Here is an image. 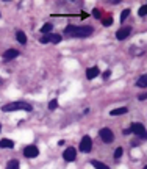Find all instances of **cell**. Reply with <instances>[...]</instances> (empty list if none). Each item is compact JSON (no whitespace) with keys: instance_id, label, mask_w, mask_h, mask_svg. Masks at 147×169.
<instances>
[{"instance_id":"obj_1","label":"cell","mask_w":147,"mask_h":169,"mask_svg":"<svg viewBox=\"0 0 147 169\" xmlns=\"http://www.w3.org/2000/svg\"><path fill=\"white\" fill-rule=\"evenodd\" d=\"M93 33V27L89 25H83V27H74V25H67V28L64 30V35L67 36H74V38H86Z\"/></svg>"},{"instance_id":"obj_2","label":"cell","mask_w":147,"mask_h":169,"mask_svg":"<svg viewBox=\"0 0 147 169\" xmlns=\"http://www.w3.org/2000/svg\"><path fill=\"white\" fill-rule=\"evenodd\" d=\"M16 110H25V111H31V105L25 102H13V103H6L2 107V111H16Z\"/></svg>"},{"instance_id":"obj_3","label":"cell","mask_w":147,"mask_h":169,"mask_svg":"<svg viewBox=\"0 0 147 169\" xmlns=\"http://www.w3.org/2000/svg\"><path fill=\"white\" fill-rule=\"evenodd\" d=\"M132 133L138 135L141 139H147V131H145V127L142 124H139V122H136V124H132Z\"/></svg>"},{"instance_id":"obj_4","label":"cell","mask_w":147,"mask_h":169,"mask_svg":"<svg viewBox=\"0 0 147 169\" xmlns=\"http://www.w3.org/2000/svg\"><path fill=\"white\" fill-rule=\"evenodd\" d=\"M61 41V35H55V33H50V35H44L39 42L41 44H47V42H53V44H58Z\"/></svg>"},{"instance_id":"obj_5","label":"cell","mask_w":147,"mask_h":169,"mask_svg":"<svg viewBox=\"0 0 147 169\" xmlns=\"http://www.w3.org/2000/svg\"><path fill=\"white\" fill-rule=\"evenodd\" d=\"M100 138H102V141L103 143H106V144H109V143H113V139H114V135H113V131L109 130V128H102L100 130Z\"/></svg>"},{"instance_id":"obj_6","label":"cell","mask_w":147,"mask_h":169,"mask_svg":"<svg viewBox=\"0 0 147 169\" xmlns=\"http://www.w3.org/2000/svg\"><path fill=\"white\" fill-rule=\"evenodd\" d=\"M91 147H93V139L89 136H83V139L80 141V150L81 152H89Z\"/></svg>"},{"instance_id":"obj_7","label":"cell","mask_w":147,"mask_h":169,"mask_svg":"<svg viewBox=\"0 0 147 169\" xmlns=\"http://www.w3.org/2000/svg\"><path fill=\"white\" fill-rule=\"evenodd\" d=\"M38 154H39V150H38V147L36 146H27V147H24V155L27 157V158H34V157H38Z\"/></svg>"},{"instance_id":"obj_8","label":"cell","mask_w":147,"mask_h":169,"mask_svg":"<svg viewBox=\"0 0 147 169\" xmlns=\"http://www.w3.org/2000/svg\"><path fill=\"white\" fill-rule=\"evenodd\" d=\"M63 158L66 160V161H74V160L77 158V150H75V147H67L66 150H64V154H63Z\"/></svg>"},{"instance_id":"obj_9","label":"cell","mask_w":147,"mask_h":169,"mask_svg":"<svg viewBox=\"0 0 147 169\" xmlns=\"http://www.w3.org/2000/svg\"><path fill=\"white\" fill-rule=\"evenodd\" d=\"M130 31H132V28H130V27H124V28H119V30H117V33H116V38H117L119 41H124L125 38H127L128 35H130Z\"/></svg>"},{"instance_id":"obj_10","label":"cell","mask_w":147,"mask_h":169,"mask_svg":"<svg viewBox=\"0 0 147 169\" xmlns=\"http://www.w3.org/2000/svg\"><path fill=\"white\" fill-rule=\"evenodd\" d=\"M16 56H19V50H16V49H10V50H6L5 53H3V60H13V58H16Z\"/></svg>"},{"instance_id":"obj_11","label":"cell","mask_w":147,"mask_h":169,"mask_svg":"<svg viewBox=\"0 0 147 169\" xmlns=\"http://www.w3.org/2000/svg\"><path fill=\"white\" fill-rule=\"evenodd\" d=\"M99 74H100L99 68H96V66H93V68H89V69L86 71V77H88L89 80H93V78H96V77H97Z\"/></svg>"},{"instance_id":"obj_12","label":"cell","mask_w":147,"mask_h":169,"mask_svg":"<svg viewBox=\"0 0 147 169\" xmlns=\"http://www.w3.org/2000/svg\"><path fill=\"white\" fill-rule=\"evenodd\" d=\"M0 147L2 149H13L14 147V141L8 139V138H3V139H0Z\"/></svg>"},{"instance_id":"obj_13","label":"cell","mask_w":147,"mask_h":169,"mask_svg":"<svg viewBox=\"0 0 147 169\" xmlns=\"http://www.w3.org/2000/svg\"><path fill=\"white\" fill-rule=\"evenodd\" d=\"M128 110L127 107H122V108H116V110H111L109 111V116H119V114H125Z\"/></svg>"},{"instance_id":"obj_14","label":"cell","mask_w":147,"mask_h":169,"mask_svg":"<svg viewBox=\"0 0 147 169\" xmlns=\"http://www.w3.org/2000/svg\"><path fill=\"white\" fill-rule=\"evenodd\" d=\"M136 86H139V88H147V74H144L142 77L138 78V81H136Z\"/></svg>"},{"instance_id":"obj_15","label":"cell","mask_w":147,"mask_h":169,"mask_svg":"<svg viewBox=\"0 0 147 169\" xmlns=\"http://www.w3.org/2000/svg\"><path fill=\"white\" fill-rule=\"evenodd\" d=\"M16 39H17V42L25 44V42H27V36H25L24 31H17V33H16Z\"/></svg>"},{"instance_id":"obj_16","label":"cell","mask_w":147,"mask_h":169,"mask_svg":"<svg viewBox=\"0 0 147 169\" xmlns=\"http://www.w3.org/2000/svg\"><path fill=\"white\" fill-rule=\"evenodd\" d=\"M91 164H93L96 169H109L105 163H100V161H97V160H93V161H91Z\"/></svg>"},{"instance_id":"obj_17","label":"cell","mask_w":147,"mask_h":169,"mask_svg":"<svg viewBox=\"0 0 147 169\" xmlns=\"http://www.w3.org/2000/svg\"><path fill=\"white\" fill-rule=\"evenodd\" d=\"M6 169H19V161L17 160H10L6 164Z\"/></svg>"},{"instance_id":"obj_18","label":"cell","mask_w":147,"mask_h":169,"mask_svg":"<svg viewBox=\"0 0 147 169\" xmlns=\"http://www.w3.org/2000/svg\"><path fill=\"white\" fill-rule=\"evenodd\" d=\"M52 24H44L42 25V28H41V31L44 33V35H50V31H52Z\"/></svg>"},{"instance_id":"obj_19","label":"cell","mask_w":147,"mask_h":169,"mask_svg":"<svg viewBox=\"0 0 147 169\" xmlns=\"http://www.w3.org/2000/svg\"><path fill=\"white\" fill-rule=\"evenodd\" d=\"M57 107H58V100L57 99H53V100L49 102V110H55Z\"/></svg>"},{"instance_id":"obj_20","label":"cell","mask_w":147,"mask_h":169,"mask_svg":"<svg viewBox=\"0 0 147 169\" xmlns=\"http://www.w3.org/2000/svg\"><path fill=\"white\" fill-rule=\"evenodd\" d=\"M128 14H130V9H124V11H122V14H121V21L122 22H125V19L128 17Z\"/></svg>"},{"instance_id":"obj_21","label":"cell","mask_w":147,"mask_h":169,"mask_svg":"<svg viewBox=\"0 0 147 169\" xmlns=\"http://www.w3.org/2000/svg\"><path fill=\"white\" fill-rule=\"evenodd\" d=\"M139 16H147V5H142L139 8Z\"/></svg>"},{"instance_id":"obj_22","label":"cell","mask_w":147,"mask_h":169,"mask_svg":"<svg viewBox=\"0 0 147 169\" xmlns=\"http://www.w3.org/2000/svg\"><path fill=\"white\" fill-rule=\"evenodd\" d=\"M122 152H124L122 147H117L116 152H114V157H116V158H121V157H122Z\"/></svg>"},{"instance_id":"obj_23","label":"cell","mask_w":147,"mask_h":169,"mask_svg":"<svg viewBox=\"0 0 147 169\" xmlns=\"http://www.w3.org/2000/svg\"><path fill=\"white\" fill-rule=\"evenodd\" d=\"M102 22H103V25H105V27H108V25H111V24H113V19H111V17H105Z\"/></svg>"},{"instance_id":"obj_24","label":"cell","mask_w":147,"mask_h":169,"mask_svg":"<svg viewBox=\"0 0 147 169\" xmlns=\"http://www.w3.org/2000/svg\"><path fill=\"white\" fill-rule=\"evenodd\" d=\"M93 16H94L96 19H100V11H99L97 8H94V9H93Z\"/></svg>"},{"instance_id":"obj_25","label":"cell","mask_w":147,"mask_h":169,"mask_svg":"<svg viewBox=\"0 0 147 169\" xmlns=\"http://www.w3.org/2000/svg\"><path fill=\"white\" fill-rule=\"evenodd\" d=\"M139 100H145L147 99V92H144V94H139V97H138Z\"/></svg>"},{"instance_id":"obj_26","label":"cell","mask_w":147,"mask_h":169,"mask_svg":"<svg viewBox=\"0 0 147 169\" xmlns=\"http://www.w3.org/2000/svg\"><path fill=\"white\" fill-rule=\"evenodd\" d=\"M132 133V128H124V135H130Z\"/></svg>"},{"instance_id":"obj_27","label":"cell","mask_w":147,"mask_h":169,"mask_svg":"<svg viewBox=\"0 0 147 169\" xmlns=\"http://www.w3.org/2000/svg\"><path fill=\"white\" fill-rule=\"evenodd\" d=\"M109 74H111L109 71H105V72H103V78H108V77H109Z\"/></svg>"},{"instance_id":"obj_28","label":"cell","mask_w":147,"mask_h":169,"mask_svg":"<svg viewBox=\"0 0 147 169\" xmlns=\"http://www.w3.org/2000/svg\"><path fill=\"white\" fill-rule=\"evenodd\" d=\"M144 169H147V164H145V166H144Z\"/></svg>"},{"instance_id":"obj_29","label":"cell","mask_w":147,"mask_h":169,"mask_svg":"<svg viewBox=\"0 0 147 169\" xmlns=\"http://www.w3.org/2000/svg\"><path fill=\"white\" fill-rule=\"evenodd\" d=\"M0 130H2V125H0Z\"/></svg>"}]
</instances>
